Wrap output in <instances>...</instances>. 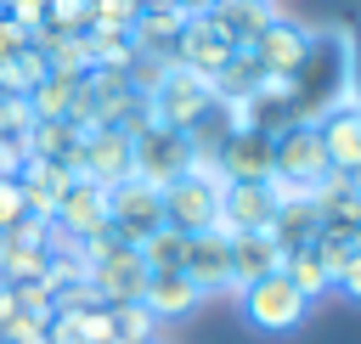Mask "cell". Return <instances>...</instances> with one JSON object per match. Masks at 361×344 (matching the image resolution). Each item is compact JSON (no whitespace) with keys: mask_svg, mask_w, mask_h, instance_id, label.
<instances>
[{"mask_svg":"<svg viewBox=\"0 0 361 344\" xmlns=\"http://www.w3.org/2000/svg\"><path fill=\"white\" fill-rule=\"evenodd\" d=\"M220 164L214 152H192L186 175L164 186V226L180 231V237H197V231H214V214H220Z\"/></svg>","mask_w":361,"mask_h":344,"instance_id":"cell-1","label":"cell"},{"mask_svg":"<svg viewBox=\"0 0 361 344\" xmlns=\"http://www.w3.org/2000/svg\"><path fill=\"white\" fill-rule=\"evenodd\" d=\"M237 310H243V321H248L254 333L276 338V333H299V327H305L310 299H305L282 271H271V276H259V282H243V288H237Z\"/></svg>","mask_w":361,"mask_h":344,"instance_id":"cell-2","label":"cell"},{"mask_svg":"<svg viewBox=\"0 0 361 344\" xmlns=\"http://www.w3.org/2000/svg\"><path fill=\"white\" fill-rule=\"evenodd\" d=\"M271 175L299 180V186H322L333 175L327 152H322V135H316V118H288V124L271 130Z\"/></svg>","mask_w":361,"mask_h":344,"instance_id":"cell-3","label":"cell"},{"mask_svg":"<svg viewBox=\"0 0 361 344\" xmlns=\"http://www.w3.org/2000/svg\"><path fill=\"white\" fill-rule=\"evenodd\" d=\"M68 169H73L79 180L118 186V180H130V169H135V135L118 130V124H102V130H90V135H79Z\"/></svg>","mask_w":361,"mask_h":344,"instance_id":"cell-4","label":"cell"},{"mask_svg":"<svg viewBox=\"0 0 361 344\" xmlns=\"http://www.w3.org/2000/svg\"><path fill=\"white\" fill-rule=\"evenodd\" d=\"M164 226V192L158 186H147V180H118V186H107V231L118 237V242H147L152 231Z\"/></svg>","mask_w":361,"mask_h":344,"instance_id":"cell-5","label":"cell"},{"mask_svg":"<svg viewBox=\"0 0 361 344\" xmlns=\"http://www.w3.org/2000/svg\"><path fill=\"white\" fill-rule=\"evenodd\" d=\"M147 107H152L158 124H169V130H192V124L214 107V85L197 79L192 68H164V79L152 85Z\"/></svg>","mask_w":361,"mask_h":344,"instance_id":"cell-6","label":"cell"},{"mask_svg":"<svg viewBox=\"0 0 361 344\" xmlns=\"http://www.w3.org/2000/svg\"><path fill=\"white\" fill-rule=\"evenodd\" d=\"M192 135L186 130H169V124H147L141 135H135V180H147V186H169V180H180L186 175V164H192Z\"/></svg>","mask_w":361,"mask_h":344,"instance_id":"cell-7","label":"cell"},{"mask_svg":"<svg viewBox=\"0 0 361 344\" xmlns=\"http://www.w3.org/2000/svg\"><path fill=\"white\" fill-rule=\"evenodd\" d=\"M186 23H192V6H180V0H141L135 6V23H130V39H135L141 56L175 68V51H180V28Z\"/></svg>","mask_w":361,"mask_h":344,"instance_id":"cell-8","label":"cell"},{"mask_svg":"<svg viewBox=\"0 0 361 344\" xmlns=\"http://www.w3.org/2000/svg\"><path fill=\"white\" fill-rule=\"evenodd\" d=\"M276 220V197L265 180H226L220 186V214H214V231L237 237V231H271Z\"/></svg>","mask_w":361,"mask_h":344,"instance_id":"cell-9","label":"cell"},{"mask_svg":"<svg viewBox=\"0 0 361 344\" xmlns=\"http://www.w3.org/2000/svg\"><path fill=\"white\" fill-rule=\"evenodd\" d=\"M316 135H322V152H327V169L333 175H355L361 169V107L355 102H327L316 113Z\"/></svg>","mask_w":361,"mask_h":344,"instance_id":"cell-10","label":"cell"},{"mask_svg":"<svg viewBox=\"0 0 361 344\" xmlns=\"http://www.w3.org/2000/svg\"><path fill=\"white\" fill-rule=\"evenodd\" d=\"M51 226H56V237H68V242H85V237H96V231H107V186H96V180H68V192L56 197V214H51Z\"/></svg>","mask_w":361,"mask_h":344,"instance_id":"cell-11","label":"cell"},{"mask_svg":"<svg viewBox=\"0 0 361 344\" xmlns=\"http://www.w3.org/2000/svg\"><path fill=\"white\" fill-rule=\"evenodd\" d=\"M231 39L220 34V23L209 17V11H192V23L180 28V51H175V68H192L197 79H209L214 85V73L231 62Z\"/></svg>","mask_w":361,"mask_h":344,"instance_id":"cell-12","label":"cell"},{"mask_svg":"<svg viewBox=\"0 0 361 344\" xmlns=\"http://www.w3.org/2000/svg\"><path fill=\"white\" fill-rule=\"evenodd\" d=\"M186 282L197 293H231V242L226 231H197L186 237V259H180Z\"/></svg>","mask_w":361,"mask_h":344,"instance_id":"cell-13","label":"cell"},{"mask_svg":"<svg viewBox=\"0 0 361 344\" xmlns=\"http://www.w3.org/2000/svg\"><path fill=\"white\" fill-rule=\"evenodd\" d=\"M248 51H254L259 68H271V73H299V68L310 62V28H299V23H288V17H271V23L254 34Z\"/></svg>","mask_w":361,"mask_h":344,"instance_id":"cell-14","label":"cell"},{"mask_svg":"<svg viewBox=\"0 0 361 344\" xmlns=\"http://www.w3.org/2000/svg\"><path fill=\"white\" fill-rule=\"evenodd\" d=\"M226 180H271V130H248V135H226L214 152Z\"/></svg>","mask_w":361,"mask_h":344,"instance_id":"cell-15","label":"cell"},{"mask_svg":"<svg viewBox=\"0 0 361 344\" xmlns=\"http://www.w3.org/2000/svg\"><path fill=\"white\" fill-rule=\"evenodd\" d=\"M90 288H96V299H102V305L141 299V288H147V259H141L135 248H118L113 259L90 265Z\"/></svg>","mask_w":361,"mask_h":344,"instance_id":"cell-16","label":"cell"},{"mask_svg":"<svg viewBox=\"0 0 361 344\" xmlns=\"http://www.w3.org/2000/svg\"><path fill=\"white\" fill-rule=\"evenodd\" d=\"M226 242H231V293H237L243 282H259V276L282 271V248H276L271 231H237V237H226Z\"/></svg>","mask_w":361,"mask_h":344,"instance_id":"cell-17","label":"cell"},{"mask_svg":"<svg viewBox=\"0 0 361 344\" xmlns=\"http://www.w3.org/2000/svg\"><path fill=\"white\" fill-rule=\"evenodd\" d=\"M197 288L186 282V271H147V288H141V305L152 310V321H175L186 310H197Z\"/></svg>","mask_w":361,"mask_h":344,"instance_id":"cell-18","label":"cell"},{"mask_svg":"<svg viewBox=\"0 0 361 344\" xmlns=\"http://www.w3.org/2000/svg\"><path fill=\"white\" fill-rule=\"evenodd\" d=\"M214 23H220V34L243 51V45H254V34L276 17V6H265V0H214V6H203Z\"/></svg>","mask_w":361,"mask_h":344,"instance_id":"cell-19","label":"cell"},{"mask_svg":"<svg viewBox=\"0 0 361 344\" xmlns=\"http://www.w3.org/2000/svg\"><path fill=\"white\" fill-rule=\"evenodd\" d=\"M316 231H322V209H316V197H305V203H276L271 237H276V248H282V254H288V248L316 242Z\"/></svg>","mask_w":361,"mask_h":344,"instance_id":"cell-20","label":"cell"},{"mask_svg":"<svg viewBox=\"0 0 361 344\" xmlns=\"http://www.w3.org/2000/svg\"><path fill=\"white\" fill-rule=\"evenodd\" d=\"M23 141H28V158H51V164H68V158H73V147H79V130H73L68 118H34Z\"/></svg>","mask_w":361,"mask_h":344,"instance_id":"cell-21","label":"cell"},{"mask_svg":"<svg viewBox=\"0 0 361 344\" xmlns=\"http://www.w3.org/2000/svg\"><path fill=\"white\" fill-rule=\"evenodd\" d=\"M282 276L305 293V299H316V293H327L333 288V276H327V265H322V254H316V242H305V248H288L282 254Z\"/></svg>","mask_w":361,"mask_h":344,"instance_id":"cell-22","label":"cell"},{"mask_svg":"<svg viewBox=\"0 0 361 344\" xmlns=\"http://www.w3.org/2000/svg\"><path fill=\"white\" fill-rule=\"evenodd\" d=\"M259 56L243 45V51H231V62L214 73V102H231V96H254V85H259Z\"/></svg>","mask_w":361,"mask_h":344,"instance_id":"cell-23","label":"cell"},{"mask_svg":"<svg viewBox=\"0 0 361 344\" xmlns=\"http://www.w3.org/2000/svg\"><path fill=\"white\" fill-rule=\"evenodd\" d=\"M45 73H51V68H45V51L28 45V51H17L11 62H0V96H28Z\"/></svg>","mask_w":361,"mask_h":344,"instance_id":"cell-24","label":"cell"},{"mask_svg":"<svg viewBox=\"0 0 361 344\" xmlns=\"http://www.w3.org/2000/svg\"><path fill=\"white\" fill-rule=\"evenodd\" d=\"M107 316H113V338L118 344H152V310L141 305V299H124V305H107Z\"/></svg>","mask_w":361,"mask_h":344,"instance_id":"cell-25","label":"cell"},{"mask_svg":"<svg viewBox=\"0 0 361 344\" xmlns=\"http://www.w3.org/2000/svg\"><path fill=\"white\" fill-rule=\"evenodd\" d=\"M135 254L147 259V271H180V259H186V237L169 231V226H158L147 242H135Z\"/></svg>","mask_w":361,"mask_h":344,"instance_id":"cell-26","label":"cell"},{"mask_svg":"<svg viewBox=\"0 0 361 344\" xmlns=\"http://www.w3.org/2000/svg\"><path fill=\"white\" fill-rule=\"evenodd\" d=\"M73 85H79V79H68V73H45V79L28 90V107H34V118H62V113H68V96H73Z\"/></svg>","mask_w":361,"mask_h":344,"instance_id":"cell-27","label":"cell"},{"mask_svg":"<svg viewBox=\"0 0 361 344\" xmlns=\"http://www.w3.org/2000/svg\"><path fill=\"white\" fill-rule=\"evenodd\" d=\"M85 51H90V68H130L135 62V39L130 34H85Z\"/></svg>","mask_w":361,"mask_h":344,"instance_id":"cell-28","label":"cell"},{"mask_svg":"<svg viewBox=\"0 0 361 344\" xmlns=\"http://www.w3.org/2000/svg\"><path fill=\"white\" fill-rule=\"evenodd\" d=\"M11 305H17L23 316H34V321H51V316H56V288H51L45 276H34V282H11Z\"/></svg>","mask_w":361,"mask_h":344,"instance_id":"cell-29","label":"cell"},{"mask_svg":"<svg viewBox=\"0 0 361 344\" xmlns=\"http://www.w3.org/2000/svg\"><path fill=\"white\" fill-rule=\"evenodd\" d=\"M45 28L51 34H85L90 28V0H45Z\"/></svg>","mask_w":361,"mask_h":344,"instance_id":"cell-30","label":"cell"},{"mask_svg":"<svg viewBox=\"0 0 361 344\" xmlns=\"http://www.w3.org/2000/svg\"><path fill=\"white\" fill-rule=\"evenodd\" d=\"M254 102H259V107H271V102H276V107H282V102H299V73H271V68H265L259 85H254Z\"/></svg>","mask_w":361,"mask_h":344,"instance_id":"cell-31","label":"cell"},{"mask_svg":"<svg viewBox=\"0 0 361 344\" xmlns=\"http://www.w3.org/2000/svg\"><path fill=\"white\" fill-rule=\"evenodd\" d=\"M45 338V321H34V316H23V310H11L6 321H0V344H39Z\"/></svg>","mask_w":361,"mask_h":344,"instance_id":"cell-32","label":"cell"},{"mask_svg":"<svg viewBox=\"0 0 361 344\" xmlns=\"http://www.w3.org/2000/svg\"><path fill=\"white\" fill-rule=\"evenodd\" d=\"M28 164V141L23 135H0V180H17Z\"/></svg>","mask_w":361,"mask_h":344,"instance_id":"cell-33","label":"cell"},{"mask_svg":"<svg viewBox=\"0 0 361 344\" xmlns=\"http://www.w3.org/2000/svg\"><path fill=\"white\" fill-rule=\"evenodd\" d=\"M344 102L361 107V39L355 34L344 39Z\"/></svg>","mask_w":361,"mask_h":344,"instance_id":"cell-34","label":"cell"},{"mask_svg":"<svg viewBox=\"0 0 361 344\" xmlns=\"http://www.w3.org/2000/svg\"><path fill=\"white\" fill-rule=\"evenodd\" d=\"M28 45H34V34L0 11V62H11V56H17V51H28Z\"/></svg>","mask_w":361,"mask_h":344,"instance_id":"cell-35","label":"cell"},{"mask_svg":"<svg viewBox=\"0 0 361 344\" xmlns=\"http://www.w3.org/2000/svg\"><path fill=\"white\" fill-rule=\"evenodd\" d=\"M333 288H338L350 305H361V248H355V254H350V259L333 271Z\"/></svg>","mask_w":361,"mask_h":344,"instance_id":"cell-36","label":"cell"},{"mask_svg":"<svg viewBox=\"0 0 361 344\" xmlns=\"http://www.w3.org/2000/svg\"><path fill=\"white\" fill-rule=\"evenodd\" d=\"M6 17L23 23L28 34H39V28H45V0H6Z\"/></svg>","mask_w":361,"mask_h":344,"instance_id":"cell-37","label":"cell"},{"mask_svg":"<svg viewBox=\"0 0 361 344\" xmlns=\"http://www.w3.org/2000/svg\"><path fill=\"white\" fill-rule=\"evenodd\" d=\"M23 214H28V209H23V186H17V180H0V231L17 226Z\"/></svg>","mask_w":361,"mask_h":344,"instance_id":"cell-38","label":"cell"},{"mask_svg":"<svg viewBox=\"0 0 361 344\" xmlns=\"http://www.w3.org/2000/svg\"><path fill=\"white\" fill-rule=\"evenodd\" d=\"M85 344H113V316H107V305L85 310Z\"/></svg>","mask_w":361,"mask_h":344,"instance_id":"cell-39","label":"cell"},{"mask_svg":"<svg viewBox=\"0 0 361 344\" xmlns=\"http://www.w3.org/2000/svg\"><path fill=\"white\" fill-rule=\"evenodd\" d=\"M6 248H11V242H6V231H0V271H6Z\"/></svg>","mask_w":361,"mask_h":344,"instance_id":"cell-40","label":"cell"},{"mask_svg":"<svg viewBox=\"0 0 361 344\" xmlns=\"http://www.w3.org/2000/svg\"><path fill=\"white\" fill-rule=\"evenodd\" d=\"M180 6H192V11H203V6H214V0H180Z\"/></svg>","mask_w":361,"mask_h":344,"instance_id":"cell-41","label":"cell"},{"mask_svg":"<svg viewBox=\"0 0 361 344\" xmlns=\"http://www.w3.org/2000/svg\"><path fill=\"white\" fill-rule=\"evenodd\" d=\"M350 186H355V197H361V169H355V175H350Z\"/></svg>","mask_w":361,"mask_h":344,"instance_id":"cell-42","label":"cell"},{"mask_svg":"<svg viewBox=\"0 0 361 344\" xmlns=\"http://www.w3.org/2000/svg\"><path fill=\"white\" fill-rule=\"evenodd\" d=\"M0 11H6V0H0Z\"/></svg>","mask_w":361,"mask_h":344,"instance_id":"cell-43","label":"cell"},{"mask_svg":"<svg viewBox=\"0 0 361 344\" xmlns=\"http://www.w3.org/2000/svg\"><path fill=\"white\" fill-rule=\"evenodd\" d=\"M265 6H276V0H265Z\"/></svg>","mask_w":361,"mask_h":344,"instance_id":"cell-44","label":"cell"},{"mask_svg":"<svg viewBox=\"0 0 361 344\" xmlns=\"http://www.w3.org/2000/svg\"><path fill=\"white\" fill-rule=\"evenodd\" d=\"M113 344H118V338H113Z\"/></svg>","mask_w":361,"mask_h":344,"instance_id":"cell-45","label":"cell"}]
</instances>
